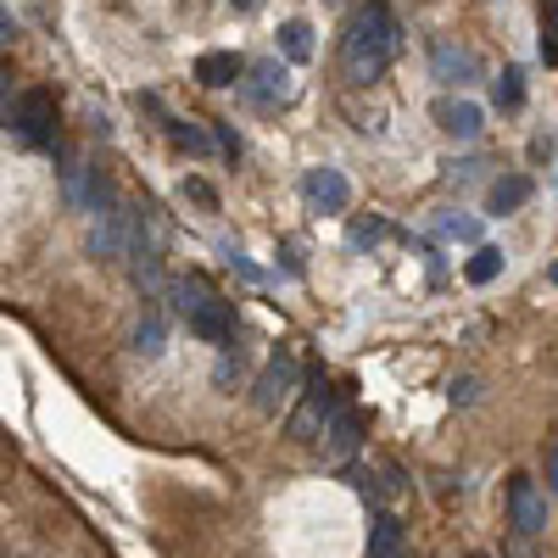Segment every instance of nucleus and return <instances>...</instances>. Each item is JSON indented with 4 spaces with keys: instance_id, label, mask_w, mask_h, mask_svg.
<instances>
[{
    "instance_id": "f257e3e1",
    "label": "nucleus",
    "mask_w": 558,
    "mask_h": 558,
    "mask_svg": "<svg viewBox=\"0 0 558 558\" xmlns=\"http://www.w3.org/2000/svg\"><path fill=\"white\" fill-rule=\"evenodd\" d=\"M402 51V23L386 0H368V7L352 12L347 39H341V68L352 84H375Z\"/></svg>"
},
{
    "instance_id": "f03ea898",
    "label": "nucleus",
    "mask_w": 558,
    "mask_h": 558,
    "mask_svg": "<svg viewBox=\"0 0 558 558\" xmlns=\"http://www.w3.org/2000/svg\"><path fill=\"white\" fill-rule=\"evenodd\" d=\"M296 386H302V363H296V352L291 347H279L268 363H263V375H257V386H252V408L257 413H279L291 397H296Z\"/></svg>"
},
{
    "instance_id": "7ed1b4c3",
    "label": "nucleus",
    "mask_w": 558,
    "mask_h": 558,
    "mask_svg": "<svg viewBox=\"0 0 558 558\" xmlns=\"http://www.w3.org/2000/svg\"><path fill=\"white\" fill-rule=\"evenodd\" d=\"M12 134L23 146H51L57 140V96L51 89H23L12 101Z\"/></svg>"
},
{
    "instance_id": "20e7f679",
    "label": "nucleus",
    "mask_w": 558,
    "mask_h": 558,
    "mask_svg": "<svg viewBox=\"0 0 558 558\" xmlns=\"http://www.w3.org/2000/svg\"><path fill=\"white\" fill-rule=\"evenodd\" d=\"M341 408V391L324 380V375H313L307 380V397H302V408L291 413V441H318V430H324V418H330Z\"/></svg>"
},
{
    "instance_id": "39448f33",
    "label": "nucleus",
    "mask_w": 558,
    "mask_h": 558,
    "mask_svg": "<svg viewBox=\"0 0 558 558\" xmlns=\"http://www.w3.org/2000/svg\"><path fill=\"white\" fill-rule=\"evenodd\" d=\"M547 502L553 497H542L531 475H514L508 481V525H514L520 536H542L547 531Z\"/></svg>"
},
{
    "instance_id": "423d86ee",
    "label": "nucleus",
    "mask_w": 558,
    "mask_h": 558,
    "mask_svg": "<svg viewBox=\"0 0 558 558\" xmlns=\"http://www.w3.org/2000/svg\"><path fill=\"white\" fill-rule=\"evenodd\" d=\"M184 324H191V336H196V341H213V347H223L229 336H235V302L207 296L202 307H191V313H184Z\"/></svg>"
},
{
    "instance_id": "0eeeda50",
    "label": "nucleus",
    "mask_w": 558,
    "mask_h": 558,
    "mask_svg": "<svg viewBox=\"0 0 558 558\" xmlns=\"http://www.w3.org/2000/svg\"><path fill=\"white\" fill-rule=\"evenodd\" d=\"M302 191H307V202H313L318 213H347V207H352V184H347L341 168H313V173L302 179Z\"/></svg>"
},
{
    "instance_id": "6e6552de",
    "label": "nucleus",
    "mask_w": 558,
    "mask_h": 558,
    "mask_svg": "<svg viewBox=\"0 0 558 558\" xmlns=\"http://www.w3.org/2000/svg\"><path fill=\"white\" fill-rule=\"evenodd\" d=\"M129 213L134 207H101V223L89 229V252L96 257H123V246H129Z\"/></svg>"
},
{
    "instance_id": "1a4fd4ad",
    "label": "nucleus",
    "mask_w": 558,
    "mask_h": 558,
    "mask_svg": "<svg viewBox=\"0 0 558 558\" xmlns=\"http://www.w3.org/2000/svg\"><path fill=\"white\" fill-rule=\"evenodd\" d=\"M324 452H330V458H352L357 452V441H363V418L352 413V408H336L330 418H324Z\"/></svg>"
},
{
    "instance_id": "9d476101",
    "label": "nucleus",
    "mask_w": 558,
    "mask_h": 558,
    "mask_svg": "<svg viewBox=\"0 0 558 558\" xmlns=\"http://www.w3.org/2000/svg\"><path fill=\"white\" fill-rule=\"evenodd\" d=\"M430 68H436V78H441L447 89H452V84L463 89V84L475 78V57H470V51H458V45H447V39L430 51Z\"/></svg>"
},
{
    "instance_id": "9b49d317",
    "label": "nucleus",
    "mask_w": 558,
    "mask_h": 558,
    "mask_svg": "<svg viewBox=\"0 0 558 558\" xmlns=\"http://www.w3.org/2000/svg\"><path fill=\"white\" fill-rule=\"evenodd\" d=\"M196 78L207 84V89H229L241 78V57L235 51H207L202 62H196Z\"/></svg>"
},
{
    "instance_id": "f8f14e48",
    "label": "nucleus",
    "mask_w": 558,
    "mask_h": 558,
    "mask_svg": "<svg viewBox=\"0 0 558 558\" xmlns=\"http://www.w3.org/2000/svg\"><path fill=\"white\" fill-rule=\"evenodd\" d=\"M368 558H402V520L397 514H375V525H368Z\"/></svg>"
},
{
    "instance_id": "ddd939ff",
    "label": "nucleus",
    "mask_w": 558,
    "mask_h": 558,
    "mask_svg": "<svg viewBox=\"0 0 558 558\" xmlns=\"http://www.w3.org/2000/svg\"><path fill=\"white\" fill-rule=\"evenodd\" d=\"M486 202H492V213H520V207L531 202V179H525V173H508V179H497Z\"/></svg>"
},
{
    "instance_id": "4468645a",
    "label": "nucleus",
    "mask_w": 558,
    "mask_h": 558,
    "mask_svg": "<svg viewBox=\"0 0 558 558\" xmlns=\"http://www.w3.org/2000/svg\"><path fill=\"white\" fill-rule=\"evenodd\" d=\"M441 129L458 134V140H475L481 134V107L475 101H447L441 107Z\"/></svg>"
},
{
    "instance_id": "2eb2a0df",
    "label": "nucleus",
    "mask_w": 558,
    "mask_h": 558,
    "mask_svg": "<svg viewBox=\"0 0 558 558\" xmlns=\"http://www.w3.org/2000/svg\"><path fill=\"white\" fill-rule=\"evenodd\" d=\"M279 51H286V62H313V28L302 23V17H291L286 28H279Z\"/></svg>"
},
{
    "instance_id": "dca6fc26",
    "label": "nucleus",
    "mask_w": 558,
    "mask_h": 558,
    "mask_svg": "<svg viewBox=\"0 0 558 558\" xmlns=\"http://www.w3.org/2000/svg\"><path fill=\"white\" fill-rule=\"evenodd\" d=\"M463 274H470V286H492V279L502 274V252H497V246H481Z\"/></svg>"
},
{
    "instance_id": "f3484780",
    "label": "nucleus",
    "mask_w": 558,
    "mask_h": 558,
    "mask_svg": "<svg viewBox=\"0 0 558 558\" xmlns=\"http://www.w3.org/2000/svg\"><path fill=\"white\" fill-rule=\"evenodd\" d=\"M213 291H207V279L202 274H191V279H173V307L179 313H191V307H202Z\"/></svg>"
},
{
    "instance_id": "a211bd4d",
    "label": "nucleus",
    "mask_w": 558,
    "mask_h": 558,
    "mask_svg": "<svg viewBox=\"0 0 558 558\" xmlns=\"http://www.w3.org/2000/svg\"><path fill=\"white\" fill-rule=\"evenodd\" d=\"M274 96H286V68H257V84H252V101H274Z\"/></svg>"
},
{
    "instance_id": "6ab92c4d",
    "label": "nucleus",
    "mask_w": 558,
    "mask_h": 558,
    "mask_svg": "<svg viewBox=\"0 0 558 558\" xmlns=\"http://www.w3.org/2000/svg\"><path fill=\"white\" fill-rule=\"evenodd\" d=\"M492 101H497V107H508V112H514V107L525 101V84H520V73H514V68H508V73L492 84Z\"/></svg>"
},
{
    "instance_id": "aec40b11",
    "label": "nucleus",
    "mask_w": 558,
    "mask_h": 558,
    "mask_svg": "<svg viewBox=\"0 0 558 558\" xmlns=\"http://www.w3.org/2000/svg\"><path fill=\"white\" fill-rule=\"evenodd\" d=\"M134 352H140V357H157V352H162V318H140Z\"/></svg>"
},
{
    "instance_id": "412c9836",
    "label": "nucleus",
    "mask_w": 558,
    "mask_h": 558,
    "mask_svg": "<svg viewBox=\"0 0 558 558\" xmlns=\"http://www.w3.org/2000/svg\"><path fill=\"white\" fill-rule=\"evenodd\" d=\"M168 134H173V146H184V151H196V157H207V134H202V129H191V123H179V118H168Z\"/></svg>"
},
{
    "instance_id": "4be33fe9",
    "label": "nucleus",
    "mask_w": 558,
    "mask_h": 558,
    "mask_svg": "<svg viewBox=\"0 0 558 558\" xmlns=\"http://www.w3.org/2000/svg\"><path fill=\"white\" fill-rule=\"evenodd\" d=\"M386 235V223L380 218H368V223H352V246H375Z\"/></svg>"
},
{
    "instance_id": "5701e85b",
    "label": "nucleus",
    "mask_w": 558,
    "mask_h": 558,
    "mask_svg": "<svg viewBox=\"0 0 558 558\" xmlns=\"http://www.w3.org/2000/svg\"><path fill=\"white\" fill-rule=\"evenodd\" d=\"M184 196H191V202H202V207H218V191H213L207 179H184Z\"/></svg>"
},
{
    "instance_id": "b1692460",
    "label": "nucleus",
    "mask_w": 558,
    "mask_h": 558,
    "mask_svg": "<svg viewBox=\"0 0 558 558\" xmlns=\"http://www.w3.org/2000/svg\"><path fill=\"white\" fill-rule=\"evenodd\" d=\"M542 470H547V497H553V492H558V447H553V441L542 447Z\"/></svg>"
},
{
    "instance_id": "393cba45",
    "label": "nucleus",
    "mask_w": 558,
    "mask_h": 558,
    "mask_svg": "<svg viewBox=\"0 0 558 558\" xmlns=\"http://www.w3.org/2000/svg\"><path fill=\"white\" fill-rule=\"evenodd\" d=\"M447 229H452L458 241H481V223H475V218H452Z\"/></svg>"
},
{
    "instance_id": "a878e982",
    "label": "nucleus",
    "mask_w": 558,
    "mask_h": 558,
    "mask_svg": "<svg viewBox=\"0 0 558 558\" xmlns=\"http://www.w3.org/2000/svg\"><path fill=\"white\" fill-rule=\"evenodd\" d=\"M12 39H17V17L0 7V45H12Z\"/></svg>"
},
{
    "instance_id": "bb28decb",
    "label": "nucleus",
    "mask_w": 558,
    "mask_h": 558,
    "mask_svg": "<svg viewBox=\"0 0 558 558\" xmlns=\"http://www.w3.org/2000/svg\"><path fill=\"white\" fill-rule=\"evenodd\" d=\"M218 146H223V157H241V140H235V134H229L223 123H218Z\"/></svg>"
},
{
    "instance_id": "cd10ccee",
    "label": "nucleus",
    "mask_w": 558,
    "mask_h": 558,
    "mask_svg": "<svg viewBox=\"0 0 558 558\" xmlns=\"http://www.w3.org/2000/svg\"><path fill=\"white\" fill-rule=\"evenodd\" d=\"M7 101H12V78H7V68H0V112H7Z\"/></svg>"
},
{
    "instance_id": "c85d7f7f",
    "label": "nucleus",
    "mask_w": 558,
    "mask_h": 558,
    "mask_svg": "<svg viewBox=\"0 0 558 558\" xmlns=\"http://www.w3.org/2000/svg\"><path fill=\"white\" fill-rule=\"evenodd\" d=\"M508 558H531V553H508Z\"/></svg>"
},
{
    "instance_id": "c756f323",
    "label": "nucleus",
    "mask_w": 558,
    "mask_h": 558,
    "mask_svg": "<svg viewBox=\"0 0 558 558\" xmlns=\"http://www.w3.org/2000/svg\"><path fill=\"white\" fill-rule=\"evenodd\" d=\"M470 558H486V553H470Z\"/></svg>"
}]
</instances>
